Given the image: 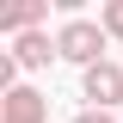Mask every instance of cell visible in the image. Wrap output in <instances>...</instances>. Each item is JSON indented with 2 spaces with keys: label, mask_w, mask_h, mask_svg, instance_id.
Here are the masks:
<instances>
[{
  "label": "cell",
  "mask_w": 123,
  "mask_h": 123,
  "mask_svg": "<svg viewBox=\"0 0 123 123\" xmlns=\"http://www.w3.org/2000/svg\"><path fill=\"white\" fill-rule=\"evenodd\" d=\"M105 25H92V18H68V25L55 31V49H62V62H80V74L86 68H98L105 62Z\"/></svg>",
  "instance_id": "obj_1"
},
{
  "label": "cell",
  "mask_w": 123,
  "mask_h": 123,
  "mask_svg": "<svg viewBox=\"0 0 123 123\" xmlns=\"http://www.w3.org/2000/svg\"><path fill=\"white\" fill-rule=\"evenodd\" d=\"M80 98H86V111H111V105H123V68H117V62L86 68V74H80Z\"/></svg>",
  "instance_id": "obj_2"
},
{
  "label": "cell",
  "mask_w": 123,
  "mask_h": 123,
  "mask_svg": "<svg viewBox=\"0 0 123 123\" xmlns=\"http://www.w3.org/2000/svg\"><path fill=\"white\" fill-rule=\"evenodd\" d=\"M0 123H49V98L37 86H12L0 98Z\"/></svg>",
  "instance_id": "obj_3"
},
{
  "label": "cell",
  "mask_w": 123,
  "mask_h": 123,
  "mask_svg": "<svg viewBox=\"0 0 123 123\" xmlns=\"http://www.w3.org/2000/svg\"><path fill=\"white\" fill-rule=\"evenodd\" d=\"M62 49H55V37L49 31H25V37H12V62L18 68H49Z\"/></svg>",
  "instance_id": "obj_4"
},
{
  "label": "cell",
  "mask_w": 123,
  "mask_h": 123,
  "mask_svg": "<svg viewBox=\"0 0 123 123\" xmlns=\"http://www.w3.org/2000/svg\"><path fill=\"white\" fill-rule=\"evenodd\" d=\"M43 12H49V0H12V6H0V31H12V37L43 31Z\"/></svg>",
  "instance_id": "obj_5"
},
{
  "label": "cell",
  "mask_w": 123,
  "mask_h": 123,
  "mask_svg": "<svg viewBox=\"0 0 123 123\" xmlns=\"http://www.w3.org/2000/svg\"><path fill=\"white\" fill-rule=\"evenodd\" d=\"M98 25H105V37H117V43H123V0H105Z\"/></svg>",
  "instance_id": "obj_6"
},
{
  "label": "cell",
  "mask_w": 123,
  "mask_h": 123,
  "mask_svg": "<svg viewBox=\"0 0 123 123\" xmlns=\"http://www.w3.org/2000/svg\"><path fill=\"white\" fill-rule=\"evenodd\" d=\"M74 123H117V117H111V111H80Z\"/></svg>",
  "instance_id": "obj_7"
}]
</instances>
